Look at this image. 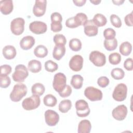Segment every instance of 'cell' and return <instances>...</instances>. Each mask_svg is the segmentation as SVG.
I'll use <instances>...</instances> for the list:
<instances>
[{"label": "cell", "mask_w": 133, "mask_h": 133, "mask_svg": "<svg viewBox=\"0 0 133 133\" xmlns=\"http://www.w3.org/2000/svg\"><path fill=\"white\" fill-rule=\"evenodd\" d=\"M35 38L32 36H26L23 37L20 42V46L23 50L31 49L35 44Z\"/></svg>", "instance_id": "2e32d148"}, {"label": "cell", "mask_w": 133, "mask_h": 133, "mask_svg": "<svg viewBox=\"0 0 133 133\" xmlns=\"http://www.w3.org/2000/svg\"><path fill=\"white\" fill-rule=\"evenodd\" d=\"M50 18L52 23H61L62 21V17L61 15L57 12L52 13L50 16Z\"/></svg>", "instance_id": "f35d334b"}, {"label": "cell", "mask_w": 133, "mask_h": 133, "mask_svg": "<svg viewBox=\"0 0 133 133\" xmlns=\"http://www.w3.org/2000/svg\"><path fill=\"white\" fill-rule=\"evenodd\" d=\"M3 54L4 58L7 60L14 59L17 54L16 48L11 45H7L3 49Z\"/></svg>", "instance_id": "ac0fdd59"}, {"label": "cell", "mask_w": 133, "mask_h": 133, "mask_svg": "<svg viewBox=\"0 0 133 133\" xmlns=\"http://www.w3.org/2000/svg\"><path fill=\"white\" fill-rule=\"evenodd\" d=\"M110 21L112 24L117 28H120L122 26V21L119 17L115 15L112 14L110 16Z\"/></svg>", "instance_id": "74e56055"}, {"label": "cell", "mask_w": 133, "mask_h": 133, "mask_svg": "<svg viewBox=\"0 0 133 133\" xmlns=\"http://www.w3.org/2000/svg\"><path fill=\"white\" fill-rule=\"evenodd\" d=\"M71 107L72 102L70 100L68 99L61 101L59 104V110L63 113L68 112L71 109Z\"/></svg>", "instance_id": "83f0119b"}, {"label": "cell", "mask_w": 133, "mask_h": 133, "mask_svg": "<svg viewBox=\"0 0 133 133\" xmlns=\"http://www.w3.org/2000/svg\"><path fill=\"white\" fill-rule=\"evenodd\" d=\"M45 88L44 86L40 83H37L32 85L31 91L33 95H36L38 96H42L45 92Z\"/></svg>", "instance_id": "484cf974"}, {"label": "cell", "mask_w": 133, "mask_h": 133, "mask_svg": "<svg viewBox=\"0 0 133 133\" xmlns=\"http://www.w3.org/2000/svg\"><path fill=\"white\" fill-rule=\"evenodd\" d=\"M89 60L96 66H102L106 62V57L104 54L97 50L90 52Z\"/></svg>", "instance_id": "ba28073f"}, {"label": "cell", "mask_w": 133, "mask_h": 133, "mask_svg": "<svg viewBox=\"0 0 133 133\" xmlns=\"http://www.w3.org/2000/svg\"><path fill=\"white\" fill-rule=\"evenodd\" d=\"M66 78L62 73H56L54 77L52 86L54 89L58 93L62 91L65 87L66 84Z\"/></svg>", "instance_id": "277c9868"}, {"label": "cell", "mask_w": 133, "mask_h": 133, "mask_svg": "<svg viewBox=\"0 0 133 133\" xmlns=\"http://www.w3.org/2000/svg\"><path fill=\"white\" fill-rule=\"evenodd\" d=\"M65 50L64 45H56L52 52L54 58L57 60H60L65 55Z\"/></svg>", "instance_id": "d6986e66"}, {"label": "cell", "mask_w": 133, "mask_h": 133, "mask_svg": "<svg viewBox=\"0 0 133 133\" xmlns=\"http://www.w3.org/2000/svg\"><path fill=\"white\" fill-rule=\"evenodd\" d=\"M25 21L22 18L13 19L10 23V30L12 34L16 35H21L24 31Z\"/></svg>", "instance_id": "8992f818"}, {"label": "cell", "mask_w": 133, "mask_h": 133, "mask_svg": "<svg viewBox=\"0 0 133 133\" xmlns=\"http://www.w3.org/2000/svg\"><path fill=\"white\" fill-rule=\"evenodd\" d=\"M76 114L78 116L84 117L88 116L90 113V109L88 103L84 100H79L75 103Z\"/></svg>", "instance_id": "9c48e42d"}, {"label": "cell", "mask_w": 133, "mask_h": 133, "mask_svg": "<svg viewBox=\"0 0 133 133\" xmlns=\"http://www.w3.org/2000/svg\"><path fill=\"white\" fill-rule=\"evenodd\" d=\"M13 3L11 0L0 1V10L3 15H7L10 14L13 10Z\"/></svg>", "instance_id": "e0dca14e"}, {"label": "cell", "mask_w": 133, "mask_h": 133, "mask_svg": "<svg viewBox=\"0 0 133 133\" xmlns=\"http://www.w3.org/2000/svg\"><path fill=\"white\" fill-rule=\"evenodd\" d=\"M83 82V77L78 74L74 75L71 80V84L72 86L76 89L82 88Z\"/></svg>", "instance_id": "603a6c76"}, {"label": "cell", "mask_w": 133, "mask_h": 133, "mask_svg": "<svg viewBox=\"0 0 133 133\" xmlns=\"http://www.w3.org/2000/svg\"><path fill=\"white\" fill-rule=\"evenodd\" d=\"M58 68V64L52 60H48L45 63V69L47 72H54Z\"/></svg>", "instance_id": "836d02e7"}, {"label": "cell", "mask_w": 133, "mask_h": 133, "mask_svg": "<svg viewBox=\"0 0 133 133\" xmlns=\"http://www.w3.org/2000/svg\"><path fill=\"white\" fill-rule=\"evenodd\" d=\"M127 108L124 104L119 105L115 108L112 112V116L117 121L124 120L127 114Z\"/></svg>", "instance_id": "4fadbf2b"}, {"label": "cell", "mask_w": 133, "mask_h": 133, "mask_svg": "<svg viewBox=\"0 0 133 133\" xmlns=\"http://www.w3.org/2000/svg\"><path fill=\"white\" fill-rule=\"evenodd\" d=\"M28 69L32 73H38L42 69V64L39 61L32 60L29 61L28 65Z\"/></svg>", "instance_id": "44dd1931"}, {"label": "cell", "mask_w": 133, "mask_h": 133, "mask_svg": "<svg viewBox=\"0 0 133 133\" xmlns=\"http://www.w3.org/2000/svg\"><path fill=\"white\" fill-rule=\"evenodd\" d=\"M111 75L114 79L119 80L124 78L125 76V72L123 70V69L117 68L113 69L111 71Z\"/></svg>", "instance_id": "1f68e13d"}, {"label": "cell", "mask_w": 133, "mask_h": 133, "mask_svg": "<svg viewBox=\"0 0 133 133\" xmlns=\"http://www.w3.org/2000/svg\"><path fill=\"white\" fill-rule=\"evenodd\" d=\"M91 129V125L88 119L82 120L78 125V133H89Z\"/></svg>", "instance_id": "ffe728a7"}, {"label": "cell", "mask_w": 133, "mask_h": 133, "mask_svg": "<svg viewBox=\"0 0 133 133\" xmlns=\"http://www.w3.org/2000/svg\"><path fill=\"white\" fill-rule=\"evenodd\" d=\"M53 40L56 45H65L66 43L65 37L63 35L60 34H56L54 37Z\"/></svg>", "instance_id": "d590c367"}, {"label": "cell", "mask_w": 133, "mask_h": 133, "mask_svg": "<svg viewBox=\"0 0 133 133\" xmlns=\"http://www.w3.org/2000/svg\"><path fill=\"white\" fill-rule=\"evenodd\" d=\"M86 0H73V2L74 3V4L77 6H83L85 3H86Z\"/></svg>", "instance_id": "7dc6e473"}, {"label": "cell", "mask_w": 133, "mask_h": 133, "mask_svg": "<svg viewBox=\"0 0 133 133\" xmlns=\"http://www.w3.org/2000/svg\"><path fill=\"white\" fill-rule=\"evenodd\" d=\"M98 27L94 23L92 20H89L84 25V33L88 36H94L97 35Z\"/></svg>", "instance_id": "9a60e30c"}, {"label": "cell", "mask_w": 133, "mask_h": 133, "mask_svg": "<svg viewBox=\"0 0 133 133\" xmlns=\"http://www.w3.org/2000/svg\"><path fill=\"white\" fill-rule=\"evenodd\" d=\"M112 2L115 4L117 5H122L124 2V0H118V1H112Z\"/></svg>", "instance_id": "c3c4849f"}, {"label": "cell", "mask_w": 133, "mask_h": 133, "mask_svg": "<svg viewBox=\"0 0 133 133\" xmlns=\"http://www.w3.org/2000/svg\"><path fill=\"white\" fill-rule=\"evenodd\" d=\"M92 21L97 27L104 26L107 22L106 17L101 14H96L92 19Z\"/></svg>", "instance_id": "7402d4cb"}, {"label": "cell", "mask_w": 133, "mask_h": 133, "mask_svg": "<svg viewBox=\"0 0 133 133\" xmlns=\"http://www.w3.org/2000/svg\"><path fill=\"white\" fill-rule=\"evenodd\" d=\"M90 2L94 5H98L101 2V0H90Z\"/></svg>", "instance_id": "681fc988"}, {"label": "cell", "mask_w": 133, "mask_h": 133, "mask_svg": "<svg viewBox=\"0 0 133 133\" xmlns=\"http://www.w3.org/2000/svg\"><path fill=\"white\" fill-rule=\"evenodd\" d=\"M74 18L78 26L80 25L84 26V25L88 21V18L86 15L84 13H78L74 17Z\"/></svg>", "instance_id": "f1b7e54d"}, {"label": "cell", "mask_w": 133, "mask_h": 133, "mask_svg": "<svg viewBox=\"0 0 133 133\" xmlns=\"http://www.w3.org/2000/svg\"><path fill=\"white\" fill-rule=\"evenodd\" d=\"M132 14H133V11H131V12L127 15L124 18L125 22L127 26H132L133 25V23H132L133 15Z\"/></svg>", "instance_id": "f6af8a7d"}, {"label": "cell", "mask_w": 133, "mask_h": 133, "mask_svg": "<svg viewBox=\"0 0 133 133\" xmlns=\"http://www.w3.org/2000/svg\"><path fill=\"white\" fill-rule=\"evenodd\" d=\"M71 93H72L71 87H70V86L66 85L64 89L62 91L59 92V94L60 96V97L62 98H65L70 96Z\"/></svg>", "instance_id": "60d3db41"}, {"label": "cell", "mask_w": 133, "mask_h": 133, "mask_svg": "<svg viewBox=\"0 0 133 133\" xmlns=\"http://www.w3.org/2000/svg\"><path fill=\"white\" fill-rule=\"evenodd\" d=\"M34 54L38 58H44L48 54V49L45 46L39 45L34 49Z\"/></svg>", "instance_id": "d4e9b609"}, {"label": "cell", "mask_w": 133, "mask_h": 133, "mask_svg": "<svg viewBox=\"0 0 133 133\" xmlns=\"http://www.w3.org/2000/svg\"><path fill=\"white\" fill-rule=\"evenodd\" d=\"M27 93V87L25 84L19 83L16 84L10 94V98L14 102H18Z\"/></svg>", "instance_id": "6da1fadb"}, {"label": "cell", "mask_w": 133, "mask_h": 133, "mask_svg": "<svg viewBox=\"0 0 133 133\" xmlns=\"http://www.w3.org/2000/svg\"><path fill=\"white\" fill-rule=\"evenodd\" d=\"M43 102L46 106L53 107L56 105L57 100L54 95L51 94H48L44 97Z\"/></svg>", "instance_id": "4316f807"}, {"label": "cell", "mask_w": 133, "mask_h": 133, "mask_svg": "<svg viewBox=\"0 0 133 133\" xmlns=\"http://www.w3.org/2000/svg\"><path fill=\"white\" fill-rule=\"evenodd\" d=\"M83 58L82 56L76 55L73 56L69 61L70 68L73 71H79L83 68Z\"/></svg>", "instance_id": "7c38bea8"}, {"label": "cell", "mask_w": 133, "mask_h": 133, "mask_svg": "<svg viewBox=\"0 0 133 133\" xmlns=\"http://www.w3.org/2000/svg\"><path fill=\"white\" fill-rule=\"evenodd\" d=\"M11 83L10 77L7 75H0V86L2 88L8 87Z\"/></svg>", "instance_id": "e575fe53"}, {"label": "cell", "mask_w": 133, "mask_h": 133, "mask_svg": "<svg viewBox=\"0 0 133 133\" xmlns=\"http://www.w3.org/2000/svg\"><path fill=\"white\" fill-rule=\"evenodd\" d=\"M69 47L72 51H78L82 48V43L78 38H72L69 42Z\"/></svg>", "instance_id": "4dcf8cb0"}, {"label": "cell", "mask_w": 133, "mask_h": 133, "mask_svg": "<svg viewBox=\"0 0 133 133\" xmlns=\"http://www.w3.org/2000/svg\"><path fill=\"white\" fill-rule=\"evenodd\" d=\"M46 123L50 126H54L57 125L59 121V114L55 111L47 110L44 114Z\"/></svg>", "instance_id": "30bf717a"}, {"label": "cell", "mask_w": 133, "mask_h": 133, "mask_svg": "<svg viewBox=\"0 0 133 133\" xmlns=\"http://www.w3.org/2000/svg\"><path fill=\"white\" fill-rule=\"evenodd\" d=\"M51 30L54 32H58L61 31L62 29V25L61 23H51Z\"/></svg>", "instance_id": "bcb514c9"}, {"label": "cell", "mask_w": 133, "mask_h": 133, "mask_svg": "<svg viewBox=\"0 0 133 133\" xmlns=\"http://www.w3.org/2000/svg\"><path fill=\"white\" fill-rule=\"evenodd\" d=\"M104 47L108 51L115 50L117 46V41L116 38L110 40L105 39L104 41Z\"/></svg>", "instance_id": "f546056e"}, {"label": "cell", "mask_w": 133, "mask_h": 133, "mask_svg": "<svg viewBox=\"0 0 133 133\" xmlns=\"http://www.w3.org/2000/svg\"><path fill=\"white\" fill-rule=\"evenodd\" d=\"M127 93V86L125 84L120 83L115 87L112 94V97L115 100L121 102L124 101L126 99Z\"/></svg>", "instance_id": "5b68a950"}, {"label": "cell", "mask_w": 133, "mask_h": 133, "mask_svg": "<svg viewBox=\"0 0 133 133\" xmlns=\"http://www.w3.org/2000/svg\"><path fill=\"white\" fill-rule=\"evenodd\" d=\"M97 83L100 87L104 88L109 84V79L106 76H101L98 79Z\"/></svg>", "instance_id": "ab89813d"}, {"label": "cell", "mask_w": 133, "mask_h": 133, "mask_svg": "<svg viewBox=\"0 0 133 133\" xmlns=\"http://www.w3.org/2000/svg\"><path fill=\"white\" fill-rule=\"evenodd\" d=\"M41 103L39 96L33 95L32 96L25 98L22 102L23 108L28 111L32 110L37 108Z\"/></svg>", "instance_id": "3957f363"}, {"label": "cell", "mask_w": 133, "mask_h": 133, "mask_svg": "<svg viewBox=\"0 0 133 133\" xmlns=\"http://www.w3.org/2000/svg\"><path fill=\"white\" fill-rule=\"evenodd\" d=\"M29 73L27 68L23 64H18L15 67L12 77L15 82L22 83L28 76Z\"/></svg>", "instance_id": "7a4b0ae2"}, {"label": "cell", "mask_w": 133, "mask_h": 133, "mask_svg": "<svg viewBox=\"0 0 133 133\" xmlns=\"http://www.w3.org/2000/svg\"><path fill=\"white\" fill-rule=\"evenodd\" d=\"M109 62L113 65H116L119 63L121 61V55L117 52L111 54L109 56Z\"/></svg>", "instance_id": "d6a6232c"}, {"label": "cell", "mask_w": 133, "mask_h": 133, "mask_svg": "<svg viewBox=\"0 0 133 133\" xmlns=\"http://www.w3.org/2000/svg\"><path fill=\"white\" fill-rule=\"evenodd\" d=\"M65 25L69 28H75L78 27L75 22L74 17L70 18L66 20L65 22Z\"/></svg>", "instance_id": "7bdbcfd3"}, {"label": "cell", "mask_w": 133, "mask_h": 133, "mask_svg": "<svg viewBox=\"0 0 133 133\" xmlns=\"http://www.w3.org/2000/svg\"><path fill=\"white\" fill-rule=\"evenodd\" d=\"M84 95L91 101H99L102 98V91L100 89L92 86H89L85 89Z\"/></svg>", "instance_id": "52a82bcc"}, {"label": "cell", "mask_w": 133, "mask_h": 133, "mask_svg": "<svg viewBox=\"0 0 133 133\" xmlns=\"http://www.w3.org/2000/svg\"><path fill=\"white\" fill-rule=\"evenodd\" d=\"M11 72V67L8 64H4L1 66V75H8Z\"/></svg>", "instance_id": "b9f144b4"}, {"label": "cell", "mask_w": 133, "mask_h": 133, "mask_svg": "<svg viewBox=\"0 0 133 133\" xmlns=\"http://www.w3.org/2000/svg\"><path fill=\"white\" fill-rule=\"evenodd\" d=\"M29 29L35 34H41L46 32L47 26V24L44 22L35 21L30 24Z\"/></svg>", "instance_id": "8fae6325"}, {"label": "cell", "mask_w": 133, "mask_h": 133, "mask_svg": "<svg viewBox=\"0 0 133 133\" xmlns=\"http://www.w3.org/2000/svg\"><path fill=\"white\" fill-rule=\"evenodd\" d=\"M124 67L128 71H131L133 69V61L131 58H127L124 62Z\"/></svg>", "instance_id": "ee69618b"}, {"label": "cell", "mask_w": 133, "mask_h": 133, "mask_svg": "<svg viewBox=\"0 0 133 133\" xmlns=\"http://www.w3.org/2000/svg\"><path fill=\"white\" fill-rule=\"evenodd\" d=\"M46 4L45 0H36L33 8L34 15L37 17L43 16L46 11Z\"/></svg>", "instance_id": "5bb4252c"}, {"label": "cell", "mask_w": 133, "mask_h": 133, "mask_svg": "<svg viewBox=\"0 0 133 133\" xmlns=\"http://www.w3.org/2000/svg\"><path fill=\"white\" fill-rule=\"evenodd\" d=\"M119 50L121 54L125 56H127L131 52L132 45L128 42H123L121 44Z\"/></svg>", "instance_id": "cb8c5ba5"}, {"label": "cell", "mask_w": 133, "mask_h": 133, "mask_svg": "<svg viewBox=\"0 0 133 133\" xmlns=\"http://www.w3.org/2000/svg\"><path fill=\"white\" fill-rule=\"evenodd\" d=\"M116 35L115 31L112 28H107L104 30L103 36L105 39L110 40L115 38Z\"/></svg>", "instance_id": "8d00e7d4"}]
</instances>
